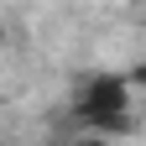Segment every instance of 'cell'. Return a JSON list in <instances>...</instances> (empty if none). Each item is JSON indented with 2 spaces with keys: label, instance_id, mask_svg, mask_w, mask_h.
Returning <instances> with one entry per match:
<instances>
[{
  "label": "cell",
  "instance_id": "1",
  "mask_svg": "<svg viewBox=\"0 0 146 146\" xmlns=\"http://www.w3.org/2000/svg\"><path fill=\"white\" fill-rule=\"evenodd\" d=\"M73 115L89 131H125L131 125V78L125 73H94L73 94Z\"/></svg>",
  "mask_w": 146,
  "mask_h": 146
},
{
  "label": "cell",
  "instance_id": "2",
  "mask_svg": "<svg viewBox=\"0 0 146 146\" xmlns=\"http://www.w3.org/2000/svg\"><path fill=\"white\" fill-rule=\"evenodd\" d=\"M125 78H131V84H146V63H136L131 73H125Z\"/></svg>",
  "mask_w": 146,
  "mask_h": 146
},
{
  "label": "cell",
  "instance_id": "3",
  "mask_svg": "<svg viewBox=\"0 0 146 146\" xmlns=\"http://www.w3.org/2000/svg\"><path fill=\"white\" fill-rule=\"evenodd\" d=\"M0 42H5V21H0Z\"/></svg>",
  "mask_w": 146,
  "mask_h": 146
}]
</instances>
